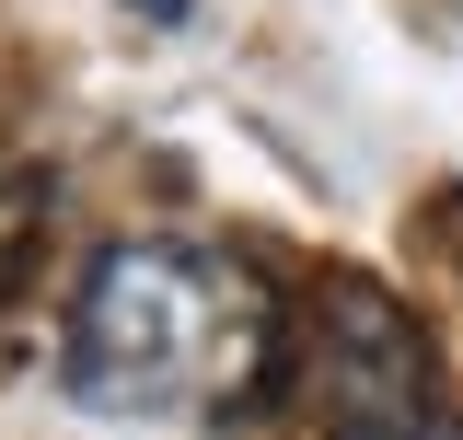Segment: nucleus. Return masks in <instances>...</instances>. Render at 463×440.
Returning a JSON list of instances; mask_svg holds the SVG:
<instances>
[{"label": "nucleus", "mask_w": 463, "mask_h": 440, "mask_svg": "<svg viewBox=\"0 0 463 440\" xmlns=\"http://www.w3.org/2000/svg\"><path fill=\"white\" fill-rule=\"evenodd\" d=\"M313 359H325V440H463V406L440 394L429 336L405 325L394 290L336 278Z\"/></svg>", "instance_id": "f03ea898"}, {"label": "nucleus", "mask_w": 463, "mask_h": 440, "mask_svg": "<svg viewBox=\"0 0 463 440\" xmlns=\"http://www.w3.org/2000/svg\"><path fill=\"white\" fill-rule=\"evenodd\" d=\"M35 244H47V174L0 151V301L24 290V267H35Z\"/></svg>", "instance_id": "7ed1b4c3"}, {"label": "nucleus", "mask_w": 463, "mask_h": 440, "mask_svg": "<svg viewBox=\"0 0 463 440\" xmlns=\"http://www.w3.org/2000/svg\"><path fill=\"white\" fill-rule=\"evenodd\" d=\"M174 12H185V0H151V24H174Z\"/></svg>", "instance_id": "20e7f679"}, {"label": "nucleus", "mask_w": 463, "mask_h": 440, "mask_svg": "<svg viewBox=\"0 0 463 440\" xmlns=\"http://www.w3.org/2000/svg\"><path fill=\"white\" fill-rule=\"evenodd\" d=\"M58 371L105 417H255L289 371V301L232 244L128 232L81 267Z\"/></svg>", "instance_id": "f257e3e1"}]
</instances>
